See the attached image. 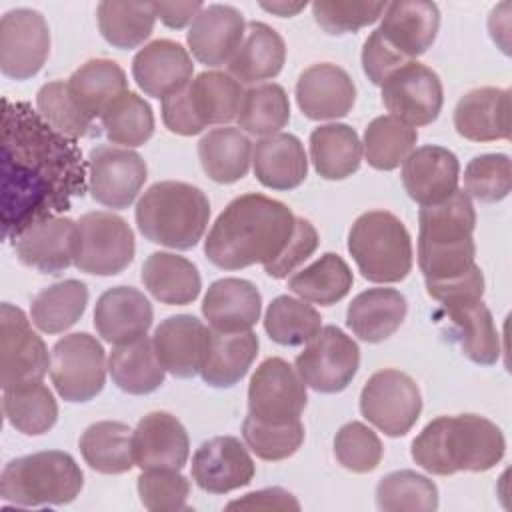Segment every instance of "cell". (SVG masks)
<instances>
[{"instance_id":"obj_1","label":"cell","mask_w":512,"mask_h":512,"mask_svg":"<svg viewBox=\"0 0 512 512\" xmlns=\"http://www.w3.org/2000/svg\"><path fill=\"white\" fill-rule=\"evenodd\" d=\"M86 192L76 140L56 132L26 102L2 104V226L16 238L28 226L70 210Z\"/></svg>"},{"instance_id":"obj_2","label":"cell","mask_w":512,"mask_h":512,"mask_svg":"<svg viewBox=\"0 0 512 512\" xmlns=\"http://www.w3.org/2000/svg\"><path fill=\"white\" fill-rule=\"evenodd\" d=\"M294 226L296 216L280 200L256 192L242 194L212 224L204 240V254L224 270L266 266L284 252Z\"/></svg>"},{"instance_id":"obj_3","label":"cell","mask_w":512,"mask_h":512,"mask_svg":"<svg viewBox=\"0 0 512 512\" xmlns=\"http://www.w3.org/2000/svg\"><path fill=\"white\" fill-rule=\"evenodd\" d=\"M506 450L502 430L478 414L440 416L424 426L412 442V460L430 474L486 472Z\"/></svg>"},{"instance_id":"obj_4","label":"cell","mask_w":512,"mask_h":512,"mask_svg":"<svg viewBox=\"0 0 512 512\" xmlns=\"http://www.w3.org/2000/svg\"><path fill=\"white\" fill-rule=\"evenodd\" d=\"M418 220V266L426 286L458 280L476 266L472 236L476 212L464 190H456L438 204L422 206Z\"/></svg>"},{"instance_id":"obj_5","label":"cell","mask_w":512,"mask_h":512,"mask_svg":"<svg viewBox=\"0 0 512 512\" xmlns=\"http://www.w3.org/2000/svg\"><path fill=\"white\" fill-rule=\"evenodd\" d=\"M208 220L210 202L206 194L186 182H156L136 204L140 234L174 250L194 248L202 240Z\"/></svg>"},{"instance_id":"obj_6","label":"cell","mask_w":512,"mask_h":512,"mask_svg":"<svg viewBox=\"0 0 512 512\" xmlns=\"http://www.w3.org/2000/svg\"><path fill=\"white\" fill-rule=\"evenodd\" d=\"M84 476L76 460L60 450H44L10 460L0 474V496L16 506H60L76 500Z\"/></svg>"},{"instance_id":"obj_7","label":"cell","mask_w":512,"mask_h":512,"mask_svg":"<svg viewBox=\"0 0 512 512\" xmlns=\"http://www.w3.org/2000/svg\"><path fill=\"white\" fill-rule=\"evenodd\" d=\"M348 252L360 274L376 284L400 282L412 270V240L398 216L370 210L348 232Z\"/></svg>"},{"instance_id":"obj_8","label":"cell","mask_w":512,"mask_h":512,"mask_svg":"<svg viewBox=\"0 0 512 512\" xmlns=\"http://www.w3.org/2000/svg\"><path fill=\"white\" fill-rule=\"evenodd\" d=\"M242 98L244 90L230 74L202 72L178 92L162 98V120L170 132L194 136L210 124H228L238 118Z\"/></svg>"},{"instance_id":"obj_9","label":"cell","mask_w":512,"mask_h":512,"mask_svg":"<svg viewBox=\"0 0 512 512\" xmlns=\"http://www.w3.org/2000/svg\"><path fill=\"white\" fill-rule=\"evenodd\" d=\"M134 232L112 212H86L76 222L74 266L94 276L120 274L134 260Z\"/></svg>"},{"instance_id":"obj_10","label":"cell","mask_w":512,"mask_h":512,"mask_svg":"<svg viewBox=\"0 0 512 512\" xmlns=\"http://www.w3.org/2000/svg\"><path fill=\"white\" fill-rule=\"evenodd\" d=\"M106 352L88 332L60 338L52 348L50 378L66 402H88L106 382Z\"/></svg>"},{"instance_id":"obj_11","label":"cell","mask_w":512,"mask_h":512,"mask_svg":"<svg viewBox=\"0 0 512 512\" xmlns=\"http://www.w3.org/2000/svg\"><path fill=\"white\" fill-rule=\"evenodd\" d=\"M360 412L386 436H406L422 412L418 384L400 370H378L360 392Z\"/></svg>"},{"instance_id":"obj_12","label":"cell","mask_w":512,"mask_h":512,"mask_svg":"<svg viewBox=\"0 0 512 512\" xmlns=\"http://www.w3.org/2000/svg\"><path fill=\"white\" fill-rule=\"evenodd\" d=\"M302 382L322 394L342 392L358 372V344L338 326H324L296 356Z\"/></svg>"},{"instance_id":"obj_13","label":"cell","mask_w":512,"mask_h":512,"mask_svg":"<svg viewBox=\"0 0 512 512\" xmlns=\"http://www.w3.org/2000/svg\"><path fill=\"white\" fill-rule=\"evenodd\" d=\"M52 356L44 340L30 328L26 314L8 302L0 306V382L12 388L46 376Z\"/></svg>"},{"instance_id":"obj_14","label":"cell","mask_w":512,"mask_h":512,"mask_svg":"<svg viewBox=\"0 0 512 512\" xmlns=\"http://www.w3.org/2000/svg\"><path fill=\"white\" fill-rule=\"evenodd\" d=\"M306 400V384L284 358H266L250 378L248 414L262 422L298 420Z\"/></svg>"},{"instance_id":"obj_15","label":"cell","mask_w":512,"mask_h":512,"mask_svg":"<svg viewBox=\"0 0 512 512\" xmlns=\"http://www.w3.org/2000/svg\"><path fill=\"white\" fill-rule=\"evenodd\" d=\"M50 54V28L38 10H8L0 20V70L12 80L36 76Z\"/></svg>"},{"instance_id":"obj_16","label":"cell","mask_w":512,"mask_h":512,"mask_svg":"<svg viewBox=\"0 0 512 512\" xmlns=\"http://www.w3.org/2000/svg\"><path fill=\"white\" fill-rule=\"evenodd\" d=\"M148 176L146 162L130 148L96 146L88 158V190L92 198L112 210L128 208Z\"/></svg>"},{"instance_id":"obj_17","label":"cell","mask_w":512,"mask_h":512,"mask_svg":"<svg viewBox=\"0 0 512 512\" xmlns=\"http://www.w3.org/2000/svg\"><path fill=\"white\" fill-rule=\"evenodd\" d=\"M382 102L390 116L410 126H426L442 110V82L432 68L412 60L382 82Z\"/></svg>"},{"instance_id":"obj_18","label":"cell","mask_w":512,"mask_h":512,"mask_svg":"<svg viewBox=\"0 0 512 512\" xmlns=\"http://www.w3.org/2000/svg\"><path fill=\"white\" fill-rule=\"evenodd\" d=\"M256 466L234 436H216L200 444L192 456V478L198 488L210 494H226L248 486Z\"/></svg>"},{"instance_id":"obj_19","label":"cell","mask_w":512,"mask_h":512,"mask_svg":"<svg viewBox=\"0 0 512 512\" xmlns=\"http://www.w3.org/2000/svg\"><path fill=\"white\" fill-rule=\"evenodd\" d=\"M132 454L140 470H180L190 454L188 432L176 416L150 412L132 430Z\"/></svg>"},{"instance_id":"obj_20","label":"cell","mask_w":512,"mask_h":512,"mask_svg":"<svg viewBox=\"0 0 512 512\" xmlns=\"http://www.w3.org/2000/svg\"><path fill=\"white\" fill-rule=\"evenodd\" d=\"M12 246L24 266L42 274H60L74 264L76 222L66 216L40 220L12 238Z\"/></svg>"},{"instance_id":"obj_21","label":"cell","mask_w":512,"mask_h":512,"mask_svg":"<svg viewBox=\"0 0 512 512\" xmlns=\"http://www.w3.org/2000/svg\"><path fill=\"white\" fill-rule=\"evenodd\" d=\"M210 330L192 314H176L162 320L152 336V346L162 368L176 378L200 374Z\"/></svg>"},{"instance_id":"obj_22","label":"cell","mask_w":512,"mask_h":512,"mask_svg":"<svg viewBox=\"0 0 512 512\" xmlns=\"http://www.w3.org/2000/svg\"><path fill=\"white\" fill-rule=\"evenodd\" d=\"M356 100V86L346 70L330 62L308 66L296 82V102L310 120L346 116Z\"/></svg>"},{"instance_id":"obj_23","label":"cell","mask_w":512,"mask_h":512,"mask_svg":"<svg viewBox=\"0 0 512 512\" xmlns=\"http://www.w3.org/2000/svg\"><path fill=\"white\" fill-rule=\"evenodd\" d=\"M402 164L404 190L420 206L438 204L458 190L460 162L448 148L420 146Z\"/></svg>"},{"instance_id":"obj_24","label":"cell","mask_w":512,"mask_h":512,"mask_svg":"<svg viewBox=\"0 0 512 512\" xmlns=\"http://www.w3.org/2000/svg\"><path fill=\"white\" fill-rule=\"evenodd\" d=\"M440 10L426 0H400L386 4L378 34L408 62L422 56L436 40Z\"/></svg>"},{"instance_id":"obj_25","label":"cell","mask_w":512,"mask_h":512,"mask_svg":"<svg viewBox=\"0 0 512 512\" xmlns=\"http://www.w3.org/2000/svg\"><path fill=\"white\" fill-rule=\"evenodd\" d=\"M246 32L240 10L228 4H210L190 24L186 34L192 56L206 66L228 64Z\"/></svg>"},{"instance_id":"obj_26","label":"cell","mask_w":512,"mask_h":512,"mask_svg":"<svg viewBox=\"0 0 512 512\" xmlns=\"http://www.w3.org/2000/svg\"><path fill=\"white\" fill-rule=\"evenodd\" d=\"M194 64L188 50L174 40H154L138 50L132 76L138 88L152 98H166L192 80Z\"/></svg>"},{"instance_id":"obj_27","label":"cell","mask_w":512,"mask_h":512,"mask_svg":"<svg viewBox=\"0 0 512 512\" xmlns=\"http://www.w3.org/2000/svg\"><path fill=\"white\" fill-rule=\"evenodd\" d=\"M152 318L150 300L132 286L108 288L94 308L96 332L104 342L114 346L146 336Z\"/></svg>"},{"instance_id":"obj_28","label":"cell","mask_w":512,"mask_h":512,"mask_svg":"<svg viewBox=\"0 0 512 512\" xmlns=\"http://www.w3.org/2000/svg\"><path fill=\"white\" fill-rule=\"evenodd\" d=\"M454 128L472 142L508 140L510 90L484 86L466 92L454 108Z\"/></svg>"},{"instance_id":"obj_29","label":"cell","mask_w":512,"mask_h":512,"mask_svg":"<svg viewBox=\"0 0 512 512\" xmlns=\"http://www.w3.org/2000/svg\"><path fill=\"white\" fill-rule=\"evenodd\" d=\"M262 312V296L250 280L220 278L210 284L202 300V314L212 330H250Z\"/></svg>"},{"instance_id":"obj_30","label":"cell","mask_w":512,"mask_h":512,"mask_svg":"<svg viewBox=\"0 0 512 512\" xmlns=\"http://www.w3.org/2000/svg\"><path fill=\"white\" fill-rule=\"evenodd\" d=\"M442 310L452 324V338L458 342L466 358L482 366L498 362L500 336L482 298L448 302L442 304Z\"/></svg>"},{"instance_id":"obj_31","label":"cell","mask_w":512,"mask_h":512,"mask_svg":"<svg viewBox=\"0 0 512 512\" xmlns=\"http://www.w3.org/2000/svg\"><path fill=\"white\" fill-rule=\"evenodd\" d=\"M252 166L258 182L272 190L298 188L308 176V158L294 134L278 132L256 142Z\"/></svg>"},{"instance_id":"obj_32","label":"cell","mask_w":512,"mask_h":512,"mask_svg":"<svg viewBox=\"0 0 512 512\" xmlns=\"http://www.w3.org/2000/svg\"><path fill=\"white\" fill-rule=\"evenodd\" d=\"M406 298L394 288H368L352 298L346 310V324L368 344L390 338L406 318Z\"/></svg>"},{"instance_id":"obj_33","label":"cell","mask_w":512,"mask_h":512,"mask_svg":"<svg viewBox=\"0 0 512 512\" xmlns=\"http://www.w3.org/2000/svg\"><path fill=\"white\" fill-rule=\"evenodd\" d=\"M284 60L286 44L282 36L264 22H248L240 46L228 60V72L238 82L254 84L276 78Z\"/></svg>"},{"instance_id":"obj_34","label":"cell","mask_w":512,"mask_h":512,"mask_svg":"<svg viewBox=\"0 0 512 512\" xmlns=\"http://www.w3.org/2000/svg\"><path fill=\"white\" fill-rule=\"evenodd\" d=\"M256 354L258 336L252 330L220 332L210 328L200 376L212 388H230L246 376Z\"/></svg>"},{"instance_id":"obj_35","label":"cell","mask_w":512,"mask_h":512,"mask_svg":"<svg viewBox=\"0 0 512 512\" xmlns=\"http://www.w3.org/2000/svg\"><path fill=\"white\" fill-rule=\"evenodd\" d=\"M144 288L162 304L186 306L200 294L202 280L198 268L184 256L154 252L142 266Z\"/></svg>"},{"instance_id":"obj_36","label":"cell","mask_w":512,"mask_h":512,"mask_svg":"<svg viewBox=\"0 0 512 512\" xmlns=\"http://www.w3.org/2000/svg\"><path fill=\"white\" fill-rule=\"evenodd\" d=\"M198 158L210 180L218 184H234L248 174L252 142L238 128H214L200 138Z\"/></svg>"},{"instance_id":"obj_37","label":"cell","mask_w":512,"mask_h":512,"mask_svg":"<svg viewBox=\"0 0 512 512\" xmlns=\"http://www.w3.org/2000/svg\"><path fill=\"white\" fill-rule=\"evenodd\" d=\"M68 90L76 106L94 120L118 96L128 92V80L114 60L94 58L72 72L68 78Z\"/></svg>"},{"instance_id":"obj_38","label":"cell","mask_w":512,"mask_h":512,"mask_svg":"<svg viewBox=\"0 0 512 512\" xmlns=\"http://www.w3.org/2000/svg\"><path fill=\"white\" fill-rule=\"evenodd\" d=\"M108 370L114 384L122 392L134 396L158 390L164 384L166 374L148 336L114 346L108 358Z\"/></svg>"},{"instance_id":"obj_39","label":"cell","mask_w":512,"mask_h":512,"mask_svg":"<svg viewBox=\"0 0 512 512\" xmlns=\"http://www.w3.org/2000/svg\"><path fill=\"white\" fill-rule=\"evenodd\" d=\"M310 158L324 180H344L360 168L362 142L348 124H324L310 134Z\"/></svg>"},{"instance_id":"obj_40","label":"cell","mask_w":512,"mask_h":512,"mask_svg":"<svg viewBox=\"0 0 512 512\" xmlns=\"http://www.w3.org/2000/svg\"><path fill=\"white\" fill-rule=\"evenodd\" d=\"M80 452L86 464L100 474H124L134 466L132 430L124 422L102 420L80 436Z\"/></svg>"},{"instance_id":"obj_41","label":"cell","mask_w":512,"mask_h":512,"mask_svg":"<svg viewBox=\"0 0 512 512\" xmlns=\"http://www.w3.org/2000/svg\"><path fill=\"white\" fill-rule=\"evenodd\" d=\"M354 276L342 256L334 252L322 254L310 266L288 278V288L306 302L332 306L340 302L352 288Z\"/></svg>"},{"instance_id":"obj_42","label":"cell","mask_w":512,"mask_h":512,"mask_svg":"<svg viewBox=\"0 0 512 512\" xmlns=\"http://www.w3.org/2000/svg\"><path fill=\"white\" fill-rule=\"evenodd\" d=\"M2 410L10 426L26 436H42L58 420V404L42 380L4 388Z\"/></svg>"},{"instance_id":"obj_43","label":"cell","mask_w":512,"mask_h":512,"mask_svg":"<svg viewBox=\"0 0 512 512\" xmlns=\"http://www.w3.org/2000/svg\"><path fill=\"white\" fill-rule=\"evenodd\" d=\"M88 304V288L80 280H62L40 290L30 304L32 324L46 334H60L74 326Z\"/></svg>"},{"instance_id":"obj_44","label":"cell","mask_w":512,"mask_h":512,"mask_svg":"<svg viewBox=\"0 0 512 512\" xmlns=\"http://www.w3.org/2000/svg\"><path fill=\"white\" fill-rule=\"evenodd\" d=\"M102 38L118 50L140 46L154 30L152 2H100L96 8Z\"/></svg>"},{"instance_id":"obj_45","label":"cell","mask_w":512,"mask_h":512,"mask_svg":"<svg viewBox=\"0 0 512 512\" xmlns=\"http://www.w3.org/2000/svg\"><path fill=\"white\" fill-rule=\"evenodd\" d=\"M416 140L418 132L414 126L390 114L378 116L364 130L362 148L366 162L376 170H394L414 150Z\"/></svg>"},{"instance_id":"obj_46","label":"cell","mask_w":512,"mask_h":512,"mask_svg":"<svg viewBox=\"0 0 512 512\" xmlns=\"http://www.w3.org/2000/svg\"><path fill=\"white\" fill-rule=\"evenodd\" d=\"M100 124L112 144L134 148L146 144L154 134L150 104L136 92H124L102 114Z\"/></svg>"},{"instance_id":"obj_47","label":"cell","mask_w":512,"mask_h":512,"mask_svg":"<svg viewBox=\"0 0 512 512\" xmlns=\"http://www.w3.org/2000/svg\"><path fill=\"white\" fill-rule=\"evenodd\" d=\"M322 328L320 312L302 298L278 296L264 314V330L282 346H300L310 342Z\"/></svg>"},{"instance_id":"obj_48","label":"cell","mask_w":512,"mask_h":512,"mask_svg":"<svg viewBox=\"0 0 512 512\" xmlns=\"http://www.w3.org/2000/svg\"><path fill=\"white\" fill-rule=\"evenodd\" d=\"M236 120L240 130L252 136L266 138L278 134L290 120V102L286 90L274 82L246 90Z\"/></svg>"},{"instance_id":"obj_49","label":"cell","mask_w":512,"mask_h":512,"mask_svg":"<svg viewBox=\"0 0 512 512\" xmlns=\"http://www.w3.org/2000/svg\"><path fill=\"white\" fill-rule=\"evenodd\" d=\"M376 504L384 512H432L438 508V488L424 474L414 470H396L378 482Z\"/></svg>"},{"instance_id":"obj_50","label":"cell","mask_w":512,"mask_h":512,"mask_svg":"<svg viewBox=\"0 0 512 512\" xmlns=\"http://www.w3.org/2000/svg\"><path fill=\"white\" fill-rule=\"evenodd\" d=\"M242 436L246 446L258 458L274 462L298 452L304 442V426L300 418L284 424H270L248 414L242 422Z\"/></svg>"},{"instance_id":"obj_51","label":"cell","mask_w":512,"mask_h":512,"mask_svg":"<svg viewBox=\"0 0 512 512\" xmlns=\"http://www.w3.org/2000/svg\"><path fill=\"white\" fill-rule=\"evenodd\" d=\"M38 114L62 136L78 140L92 128V118L86 116L74 102L68 90V82L54 80L44 84L36 94Z\"/></svg>"},{"instance_id":"obj_52","label":"cell","mask_w":512,"mask_h":512,"mask_svg":"<svg viewBox=\"0 0 512 512\" xmlns=\"http://www.w3.org/2000/svg\"><path fill=\"white\" fill-rule=\"evenodd\" d=\"M512 190V166L506 154L474 156L464 170V192L478 202L494 204Z\"/></svg>"},{"instance_id":"obj_53","label":"cell","mask_w":512,"mask_h":512,"mask_svg":"<svg viewBox=\"0 0 512 512\" xmlns=\"http://www.w3.org/2000/svg\"><path fill=\"white\" fill-rule=\"evenodd\" d=\"M382 454L380 438L362 422H348L334 436V456L350 472H372L380 464Z\"/></svg>"},{"instance_id":"obj_54","label":"cell","mask_w":512,"mask_h":512,"mask_svg":"<svg viewBox=\"0 0 512 512\" xmlns=\"http://www.w3.org/2000/svg\"><path fill=\"white\" fill-rule=\"evenodd\" d=\"M384 2H350V0H318L312 4L316 24L328 34L356 32L382 18Z\"/></svg>"},{"instance_id":"obj_55","label":"cell","mask_w":512,"mask_h":512,"mask_svg":"<svg viewBox=\"0 0 512 512\" xmlns=\"http://www.w3.org/2000/svg\"><path fill=\"white\" fill-rule=\"evenodd\" d=\"M138 496L142 506L150 512L186 510L190 482L178 474V470H142L138 476Z\"/></svg>"},{"instance_id":"obj_56","label":"cell","mask_w":512,"mask_h":512,"mask_svg":"<svg viewBox=\"0 0 512 512\" xmlns=\"http://www.w3.org/2000/svg\"><path fill=\"white\" fill-rule=\"evenodd\" d=\"M318 248V232L306 218H296L294 234L288 240L284 252L270 264L264 266V272L276 280L292 274L304 260H308Z\"/></svg>"},{"instance_id":"obj_57","label":"cell","mask_w":512,"mask_h":512,"mask_svg":"<svg viewBox=\"0 0 512 512\" xmlns=\"http://www.w3.org/2000/svg\"><path fill=\"white\" fill-rule=\"evenodd\" d=\"M408 64L380 34L374 30L362 48V68L368 80L376 86H382V82L400 66Z\"/></svg>"},{"instance_id":"obj_58","label":"cell","mask_w":512,"mask_h":512,"mask_svg":"<svg viewBox=\"0 0 512 512\" xmlns=\"http://www.w3.org/2000/svg\"><path fill=\"white\" fill-rule=\"evenodd\" d=\"M428 296L434 300L448 304L456 300H476L484 294V276L478 266H474L466 276L442 284H428L426 286Z\"/></svg>"},{"instance_id":"obj_59","label":"cell","mask_w":512,"mask_h":512,"mask_svg":"<svg viewBox=\"0 0 512 512\" xmlns=\"http://www.w3.org/2000/svg\"><path fill=\"white\" fill-rule=\"evenodd\" d=\"M226 510H300V502L284 488H264L226 504Z\"/></svg>"},{"instance_id":"obj_60","label":"cell","mask_w":512,"mask_h":512,"mask_svg":"<svg viewBox=\"0 0 512 512\" xmlns=\"http://www.w3.org/2000/svg\"><path fill=\"white\" fill-rule=\"evenodd\" d=\"M156 18L162 20L164 26L180 30L186 24L194 22V18L204 8L202 2H152Z\"/></svg>"},{"instance_id":"obj_61","label":"cell","mask_w":512,"mask_h":512,"mask_svg":"<svg viewBox=\"0 0 512 512\" xmlns=\"http://www.w3.org/2000/svg\"><path fill=\"white\" fill-rule=\"evenodd\" d=\"M260 6L266 12H272L276 16L286 18V16H296L300 10H304L306 2H296V4H292V2H262Z\"/></svg>"}]
</instances>
